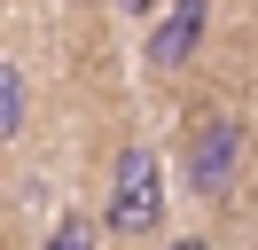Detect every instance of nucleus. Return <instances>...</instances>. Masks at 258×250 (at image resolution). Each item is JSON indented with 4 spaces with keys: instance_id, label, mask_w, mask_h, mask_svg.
<instances>
[{
    "instance_id": "1",
    "label": "nucleus",
    "mask_w": 258,
    "mask_h": 250,
    "mask_svg": "<svg viewBox=\"0 0 258 250\" xmlns=\"http://www.w3.org/2000/svg\"><path fill=\"white\" fill-rule=\"evenodd\" d=\"M102 227H110V234H125V242L164 234V164H157V149H141V141H125V149H117Z\"/></svg>"
},
{
    "instance_id": "2",
    "label": "nucleus",
    "mask_w": 258,
    "mask_h": 250,
    "mask_svg": "<svg viewBox=\"0 0 258 250\" xmlns=\"http://www.w3.org/2000/svg\"><path fill=\"white\" fill-rule=\"evenodd\" d=\"M242 149H250V133H242L235 109H204L196 133H188V149H180V180H188L204 203H219L227 188L242 180Z\"/></svg>"
},
{
    "instance_id": "3",
    "label": "nucleus",
    "mask_w": 258,
    "mask_h": 250,
    "mask_svg": "<svg viewBox=\"0 0 258 250\" xmlns=\"http://www.w3.org/2000/svg\"><path fill=\"white\" fill-rule=\"evenodd\" d=\"M196 39H204V0H172L164 24L149 31V62H157V71H180V62L196 55Z\"/></svg>"
},
{
    "instance_id": "4",
    "label": "nucleus",
    "mask_w": 258,
    "mask_h": 250,
    "mask_svg": "<svg viewBox=\"0 0 258 250\" xmlns=\"http://www.w3.org/2000/svg\"><path fill=\"white\" fill-rule=\"evenodd\" d=\"M24 109H32V94H24V78L0 62V141H16L24 133Z\"/></svg>"
},
{
    "instance_id": "5",
    "label": "nucleus",
    "mask_w": 258,
    "mask_h": 250,
    "mask_svg": "<svg viewBox=\"0 0 258 250\" xmlns=\"http://www.w3.org/2000/svg\"><path fill=\"white\" fill-rule=\"evenodd\" d=\"M39 250H102V242H94V219H86V211H71V219H55V234H47V242H39Z\"/></svg>"
},
{
    "instance_id": "6",
    "label": "nucleus",
    "mask_w": 258,
    "mask_h": 250,
    "mask_svg": "<svg viewBox=\"0 0 258 250\" xmlns=\"http://www.w3.org/2000/svg\"><path fill=\"white\" fill-rule=\"evenodd\" d=\"M164 250H211V242H204V234H180V242H164Z\"/></svg>"
},
{
    "instance_id": "7",
    "label": "nucleus",
    "mask_w": 258,
    "mask_h": 250,
    "mask_svg": "<svg viewBox=\"0 0 258 250\" xmlns=\"http://www.w3.org/2000/svg\"><path fill=\"white\" fill-rule=\"evenodd\" d=\"M117 8H125V16H149V8H157V0H117Z\"/></svg>"
}]
</instances>
